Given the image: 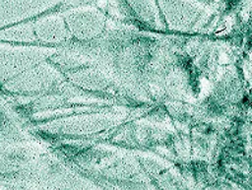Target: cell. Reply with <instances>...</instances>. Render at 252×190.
I'll list each match as a JSON object with an SVG mask.
<instances>
[{
	"mask_svg": "<svg viewBox=\"0 0 252 190\" xmlns=\"http://www.w3.org/2000/svg\"><path fill=\"white\" fill-rule=\"evenodd\" d=\"M35 33L39 39L49 43L62 42L69 37L66 25L58 19H48L40 22L35 28Z\"/></svg>",
	"mask_w": 252,
	"mask_h": 190,
	"instance_id": "cell-1",
	"label": "cell"
},
{
	"mask_svg": "<svg viewBox=\"0 0 252 190\" xmlns=\"http://www.w3.org/2000/svg\"><path fill=\"white\" fill-rule=\"evenodd\" d=\"M52 71L36 69L35 71L22 76L16 83L9 86L10 89L14 91H33L48 86L53 81Z\"/></svg>",
	"mask_w": 252,
	"mask_h": 190,
	"instance_id": "cell-2",
	"label": "cell"
}]
</instances>
